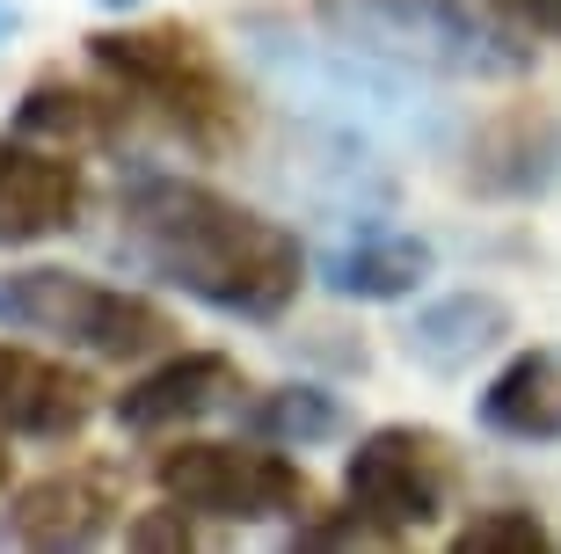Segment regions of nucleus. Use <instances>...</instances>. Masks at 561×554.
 Instances as JSON below:
<instances>
[{
	"label": "nucleus",
	"instance_id": "obj_1",
	"mask_svg": "<svg viewBox=\"0 0 561 554\" xmlns=\"http://www.w3.org/2000/svg\"><path fill=\"white\" fill-rule=\"evenodd\" d=\"M117 219H125L117 248L146 278L175 285L183 299L227 314V321H277L313 278L307 241L285 219L241 205L197 176H175V168H139L117 197Z\"/></svg>",
	"mask_w": 561,
	"mask_h": 554
},
{
	"label": "nucleus",
	"instance_id": "obj_2",
	"mask_svg": "<svg viewBox=\"0 0 561 554\" xmlns=\"http://www.w3.org/2000/svg\"><path fill=\"white\" fill-rule=\"evenodd\" d=\"M241 59L307 132H335V139L379 146V154L453 146V103L431 88V74H409L365 44H343L321 22L299 30L277 8H255L241 15Z\"/></svg>",
	"mask_w": 561,
	"mask_h": 554
},
{
	"label": "nucleus",
	"instance_id": "obj_3",
	"mask_svg": "<svg viewBox=\"0 0 561 554\" xmlns=\"http://www.w3.org/2000/svg\"><path fill=\"white\" fill-rule=\"evenodd\" d=\"M88 66L103 74L131 110L175 132L197 154H227L241 146V88H233L227 59L205 44V30L190 22H125V30H95L88 37Z\"/></svg>",
	"mask_w": 561,
	"mask_h": 554
},
{
	"label": "nucleus",
	"instance_id": "obj_4",
	"mask_svg": "<svg viewBox=\"0 0 561 554\" xmlns=\"http://www.w3.org/2000/svg\"><path fill=\"white\" fill-rule=\"evenodd\" d=\"M313 22L343 44L431 74V81H518L533 74V44L518 22L489 15L474 0H313Z\"/></svg>",
	"mask_w": 561,
	"mask_h": 554
},
{
	"label": "nucleus",
	"instance_id": "obj_5",
	"mask_svg": "<svg viewBox=\"0 0 561 554\" xmlns=\"http://www.w3.org/2000/svg\"><path fill=\"white\" fill-rule=\"evenodd\" d=\"M0 329L8 336H44L59 350H88V358H153L175 343V314L153 307L146 292L103 285L59 263L0 270Z\"/></svg>",
	"mask_w": 561,
	"mask_h": 554
},
{
	"label": "nucleus",
	"instance_id": "obj_6",
	"mask_svg": "<svg viewBox=\"0 0 561 554\" xmlns=\"http://www.w3.org/2000/svg\"><path fill=\"white\" fill-rule=\"evenodd\" d=\"M153 489L211 525H299L313 504L307 467L285 460V445H227V438H175L153 452Z\"/></svg>",
	"mask_w": 561,
	"mask_h": 554
},
{
	"label": "nucleus",
	"instance_id": "obj_7",
	"mask_svg": "<svg viewBox=\"0 0 561 554\" xmlns=\"http://www.w3.org/2000/svg\"><path fill=\"white\" fill-rule=\"evenodd\" d=\"M453 489H459V460L431 423H379L343 460V504L373 540L431 533L453 511Z\"/></svg>",
	"mask_w": 561,
	"mask_h": 554
},
{
	"label": "nucleus",
	"instance_id": "obj_8",
	"mask_svg": "<svg viewBox=\"0 0 561 554\" xmlns=\"http://www.w3.org/2000/svg\"><path fill=\"white\" fill-rule=\"evenodd\" d=\"M459 176L489 205H533V197H547L561 183V110L511 103L496 117H481Z\"/></svg>",
	"mask_w": 561,
	"mask_h": 554
},
{
	"label": "nucleus",
	"instance_id": "obj_9",
	"mask_svg": "<svg viewBox=\"0 0 561 554\" xmlns=\"http://www.w3.org/2000/svg\"><path fill=\"white\" fill-rule=\"evenodd\" d=\"M241 394H249V380H241V365H233L227 350H175V358H161L153 372H139V380L110 402V416H117V431H131V438H168V431L205 423V416L241 409Z\"/></svg>",
	"mask_w": 561,
	"mask_h": 554
},
{
	"label": "nucleus",
	"instance_id": "obj_10",
	"mask_svg": "<svg viewBox=\"0 0 561 554\" xmlns=\"http://www.w3.org/2000/svg\"><path fill=\"white\" fill-rule=\"evenodd\" d=\"M88 212V176L66 146L0 132V248H37Z\"/></svg>",
	"mask_w": 561,
	"mask_h": 554
},
{
	"label": "nucleus",
	"instance_id": "obj_11",
	"mask_svg": "<svg viewBox=\"0 0 561 554\" xmlns=\"http://www.w3.org/2000/svg\"><path fill=\"white\" fill-rule=\"evenodd\" d=\"M117 525V496L103 474H37L0 504V547L22 554H81Z\"/></svg>",
	"mask_w": 561,
	"mask_h": 554
},
{
	"label": "nucleus",
	"instance_id": "obj_12",
	"mask_svg": "<svg viewBox=\"0 0 561 554\" xmlns=\"http://www.w3.org/2000/svg\"><path fill=\"white\" fill-rule=\"evenodd\" d=\"M431 270H437V248L423 234H409V226H387V219H351L329 248H313V278L335 299H365V307L423 292Z\"/></svg>",
	"mask_w": 561,
	"mask_h": 554
},
{
	"label": "nucleus",
	"instance_id": "obj_13",
	"mask_svg": "<svg viewBox=\"0 0 561 554\" xmlns=\"http://www.w3.org/2000/svg\"><path fill=\"white\" fill-rule=\"evenodd\" d=\"M95 380L73 372L66 358H44L30 343H0V431L66 445L95 423Z\"/></svg>",
	"mask_w": 561,
	"mask_h": 554
},
{
	"label": "nucleus",
	"instance_id": "obj_14",
	"mask_svg": "<svg viewBox=\"0 0 561 554\" xmlns=\"http://www.w3.org/2000/svg\"><path fill=\"white\" fill-rule=\"evenodd\" d=\"M511 307H503L496 292H437V299H423L416 314H409V329H401V350L416 358L423 372H437V380H459V372H474L481 358H496L503 343H511Z\"/></svg>",
	"mask_w": 561,
	"mask_h": 554
},
{
	"label": "nucleus",
	"instance_id": "obj_15",
	"mask_svg": "<svg viewBox=\"0 0 561 554\" xmlns=\"http://www.w3.org/2000/svg\"><path fill=\"white\" fill-rule=\"evenodd\" d=\"M474 423L503 445H561V343L511 350L474 394Z\"/></svg>",
	"mask_w": 561,
	"mask_h": 554
},
{
	"label": "nucleus",
	"instance_id": "obj_16",
	"mask_svg": "<svg viewBox=\"0 0 561 554\" xmlns=\"http://www.w3.org/2000/svg\"><path fill=\"white\" fill-rule=\"evenodd\" d=\"M125 110L131 103L110 81L81 88V81H66V74H37L15 103V132L22 139H44V146H66V154H88V146H110L125 132Z\"/></svg>",
	"mask_w": 561,
	"mask_h": 554
},
{
	"label": "nucleus",
	"instance_id": "obj_17",
	"mask_svg": "<svg viewBox=\"0 0 561 554\" xmlns=\"http://www.w3.org/2000/svg\"><path fill=\"white\" fill-rule=\"evenodd\" d=\"M241 423L249 438L263 445H285V452H307V445H329L343 431V402L329 387H313V380H291V387H263L241 402Z\"/></svg>",
	"mask_w": 561,
	"mask_h": 554
},
{
	"label": "nucleus",
	"instance_id": "obj_18",
	"mask_svg": "<svg viewBox=\"0 0 561 554\" xmlns=\"http://www.w3.org/2000/svg\"><path fill=\"white\" fill-rule=\"evenodd\" d=\"M547 547V525L518 504H496V511H474L467 525L453 533V554H540Z\"/></svg>",
	"mask_w": 561,
	"mask_h": 554
},
{
	"label": "nucleus",
	"instance_id": "obj_19",
	"mask_svg": "<svg viewBox=\"0 0 561 554\" xmlns=\"http://www.w3.org/2000/svg\"><path fill=\"white\" fill-rule=\"evenodd\" d=\"M125 540H131V547H190V511L161 496V511L131 518V525H125Z\"/></svg>",
	"mask_w": 561,
	"mask_h": 554
},
{
	"label": "nucleus",
	"instance_id": "obj_20",
	"mask_svg": "<svg viewBox=\"0 0 561 554\" xmlns=\"http://www.w3.org/2000/svg\"><path fill=\"white\" fill-rule=\"evenodd\" d=\"M474 8L518 22V30H540V37H561V0H474Z\"/></svg>",
	"mask_w": 561,
	"mask_h": 554
},
{
	"label": "nucleus",
	"instance_id": "obj_21",
	"mask_svg": "<svg viewBox=\"0 0 561 554\" xmlns=\"http://www.w3.org/2000/svg\"><path fill=\"white\" fill-rule=\"evenodd\" d=\"M15 30H22V8H15V0H0V44L15 37Z\"/></svg>",
	"mask_w": 561,
	"mask_h": 554
},
{
	"label": "nucleus",
	"instance_id": "obj_22",
	"mask_svg": "<svg viewBox=\"0 0 561 554\" xmlns=\"http://www.w3.org/2000/svg\"><path fill=\"white\" fill-rule=\"evenodd\" d=\"M95 8H110V15H125V8H139V0H95Z\"/></svg>",
	"mask_w": 561,
	"mask_h": 554
},
{
	"label": "nucleus",
	"instance_id": "obj_23",
	"mask_svg": "<svg viewBox=\"0 0 561 554\" xmlns=\"http://www.w3.org/2000/svg\"><path fill=\"white\" fill-rule=\"evenodd\" d=\"M0 482H8V431H0Z\"/></svg>",
	"mask_w": 561,
	"mask_h": 554
}]
</instances>
